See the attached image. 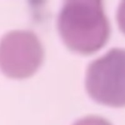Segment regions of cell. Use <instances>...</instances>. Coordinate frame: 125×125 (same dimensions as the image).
<instances>
[{"label": "cell", "mask_w": 125, "mask_h": 125, "mask_svg": "<svg viewBox=\"0 0 125 125\" xmlns=\"http://www.w3.org/2000/svg\"><path fill=\"white\" fill-rule=\"evenodd\" d=\"M73 125H113L108 120L98 116H85Z\"/></svg>", "instance_id": "4"}, {"label": "cell", "mask_w": 125, "mask_h": 125, "mask_svg": "<svg viewBox=\"0 0 125 125\" xmlns=\"http://www.w3.org/2000/svg\"><path fill=\"white\" fill-rule=\"evenodd\" d=\"M57 28L66 45L84 55L101 49L111 34L110 22L102 1L65 2L58 15Z\"/></svg>", "instance_id": "1"}, {"label": "cell", "mask_w": 125, "mask_h": 125, "mask_svg": "<svg viewBox=\"0 0 125 125\" xmlns=\"http://www.w3.org/2000/svg\"><path fill=\"white\" fill-rule=\"evenodd\" d=\"M85 88L96 102L111 107L125 106V49L114 48L90 63Z\"/></svg>", "instance_id": "2"}, {"label": "cell", "mask_w": 125, "mask_h": 125, "mask_svg": "<svg viewBox=\"0 0 125 125\" xmlns=\"http://www.w3.org/2000/svg\"><path fill=\"white\" fill-rule=\"evenodd\" d=\"M116 18L120 29L125 34V1H122L119 4L117 10Z\"/></svg>", "instance_id": "5"}, {"label": "cell", "mask_w": 125, "mask_h": 125, "mask_svg": "<svg viewBox=\"0 0 125 125\" xmlns=\"http://www.w3.org/2000/svg\"><path fill=\"white\" fill-rule=\"evenodd\" d=\"M43 59V45L31 31H12L0 40V70L8 78L24 79L32 76Z\"/></svg>", "instance_id": "3"}]
</instances>
